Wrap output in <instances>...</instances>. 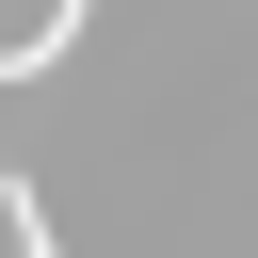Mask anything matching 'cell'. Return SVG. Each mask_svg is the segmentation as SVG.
<instances>
[{
  "label": "cell",
  "instance_id": "cell-1",
  "mask_svg": "<svg viewBox=\"0 0 258 258\" xmlns=\"http://www.w3.org/2000/svg\"><path fill=\"white\" fill-rule=\"evenodd\" d=\"M81 16H97V0H48V16H32V32H16V48H0V81H48V64H64V48H81Z\"/></svg>",
  "mask_w": 258,
  "mask_h": 258
}]
</instances>
